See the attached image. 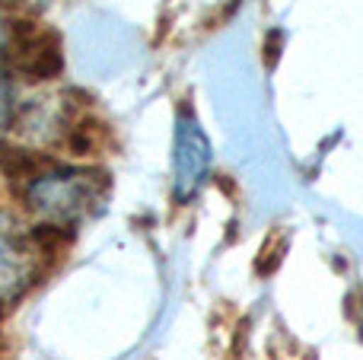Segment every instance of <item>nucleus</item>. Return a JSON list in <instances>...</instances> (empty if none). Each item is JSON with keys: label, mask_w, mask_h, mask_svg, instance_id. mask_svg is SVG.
Masks as SVG:
<instances>
[{"label": "nucleus", "mask_w": 363, "mask_h": 360, "mask_svg": "<svg viewBox=\"0 0 363 360\" xmlns=\"http://www.w3.org/2000/svg\"><path fill=\"white\" fill-rule=\"evenodd\" d=\"M10 64H6V26H0V125L10 118Z\"/></svg>", "instance_id": "obj_5"}, {"label": "nucleus", "mask_w": 363, "mask_h": 360, "mask_svg": "<svg viewBox=\"0 0 363 360\" xmlns=\"http://www.w3.org/2000/svg\"><path fill=\"white\" fill-rule=\"evenodd\" d=\"M108 191L106 172L96 169H57L48 166L38 179L26 185V201L45 223L67 227L77 217L89 214Z\"/></svg>", "instance_id": "obj_1"}, {"label": "nucleus", "mask_w": 363, "mask_h": 360, "mask_svg": "<svg viewBox=\"0 0 363 360\" xmlns=\"http://www.w3.org/2000/svg\"><path fill=\"white\" fill-rule=\"evenodd\" d=\"M207 169H211V144H207L198 118L182 106L176 115V185H172L179 204H188L198 195L201 182L207 179Z\"/></svg>", "instance_id": "obj_3"}, {"label": "nucleus", "mask_w": 363, "mask_h": 360, "mask_svg": "<svg viewBox=\"0 0 363 360\" xmlns=\"http://www.w3.org/2000/svg\"><path fill=\"white\" fill-rule=\"evenodd\" d=\"M6 64L10 74H19L23 80H51L61 74L64 57L61 42L55 32L42 29L38 23H10L6 26Z\"/></svg>", "instance_id": "obj_2"}, {"label": "nucleus", "mask_w": 363, "mask_h": 360, "mask_svg": "<svg viewBox=\"0 0 363 360\" xmlns=\"http://www.w3.org/2000/svg\"><path fill=\"white\" fill-rule=\"evenodd\" d=\"M32 233L26 236L6 214H0V303L16 297L32 278Z\"/></svg>", "instance_id": "obj_4"}]
</instances>
